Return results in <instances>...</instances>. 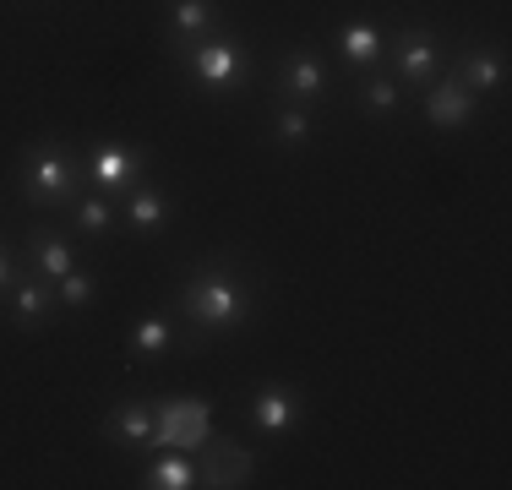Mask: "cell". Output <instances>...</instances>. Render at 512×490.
<instances>
[{"label": "cell", "mask_w": 512, "mask_h": 490, "mask_svg": "<svg viewBox=\"0 0 512 490\" xmlns=\"http://www.w3.org/2000/svg\"><path fill=\"white\" fill-rule=\"evenodd\" d=\"M126 224L137 229V235H158V229L169 224V196L153 191V186H131L126 191Z\"/></svg>", "instance_id": "obj_15"}, {"label": "cell", "mask_w": 512, "mask_h": 490, "mask_svg": "<svg viewBox=\"0 0 512 490\" xmlns=\"http://www.w3.org/2000/svg\"><path fill=\"white\" fill-rule=\"evenodd\" d=\"M213 22H218V11H213V0H175L169 6V33L175 39H213Z\"/></svg>", "instance_id": "obj_18"}, {"label": "cell", "mask_w": 512, "mask_h": 490, "mask_svg": "<svg viewBox=\"0 0 512 490\" xmlns=\"http://www.w3.org/2000/svg\"><path fill=\"white\" fill-rule=\"evenodd\" d=\"M77 229L82 235H109V229H115V207H109L104 196H82L77 202Z\"/></svg>", "instance_id": "obj_22"}, {"label": "cell", "mask_w": 512, "mask_h": 490, "mask_svg": "<svg viewBox=\"0 0 512 490\" xmlns=\"http://www.w3.org/2000/svg\"><path fill=\"white\" fill-rule=\"evenodd\" d=\"M469 115H474V93L463 88L458 77L425 82V120H431L436 131H453V126H463Z\"/></svg>", "instance_id": "obj_7"}, {"label": "cell", "mask_w": 512, "mask_h": 490, "mask_svg": "<svg viewBox=\"0 0 512 490\" xmlns=\"http://www.w3.org/2000/svg\"><path fill=\"white\" fill-rule=\"evenodd\" d=\"M104 436L115 441V447H126V452L148 447L153 441V409L148 403H120V409L104 420Z\"/></svg>", "instance_id": "obj_12"}, {"label": "cell", "mask_w": 512, "mask_h": 490, "mask_svg": "<svg viewBox=\"0 0 512 490\" xmlns=\"http://www.w3.org/2000/svg\"><path fill=\"white\" fill-rule=\"evenodd\" d=\"M240 44L235 39H202L197 49H191V71H197V82L207 93H229L240 82Z\"/></svg>", "instance_id": "obj_5"}, {"label": "cell", "mask_w": 512, "mask_h": 490, "mask_svg": "<svg viewBox=\"0 0 512 490\" xmlns=\"http://www.w3.org/2000/svg\"><path fill=\"white\" fill-rule=\"evenodd\" d=\"M126 349H131V360H164V354L175 349V327H169L164 316H142L126 333Z\"/></svg>", "instance_id": "obj_17"}, {"label": "cell", "mask_w": 512, "mask_h": 490, "mask_svg": "<svg viewBox=\"0 0 512 490\" xmlns=\"http://www.w3.org/2000/svg\"><path fill=\"white\" fill-rule=\"evenodd\" d=\"M360 98H365V109H371V115H387V109H398V104H404V93L393 88V77H371Z\"/></svg>", "instance_id": "obj_23"}, {"label": "cell", "mask_w": 512, "mask_h": 490, "mask_svg": "<svg viewBox=\"0 0 512 490\" xmlns=\"http://www.w3.org/2000/svg\"><path fill=\"white\" fill-rule=\"evenodd\" d=\"M55 300L66 305V311H88V305L99 300V278H93V273H82V267H71V273L55 284Z\"/></svg>", "instance_id": "obj_20"}, {"label": "cell", "mask_w": 512, "mask_h": 490, "mask_svg": "<svg viewBox=\"0 0 512 490\" xmlns=\"http://www.w3.org/2000/svg\"><path fill=\"white\" fill-rule=\"evenodd\" d=\"M213 441V409H207V398H169L153 409V441L148 447H180V452H197Z\"/></svg>", "instance_id": "obj_3"}, {"label": "cell", "mask_w": 512, "mask_h": 490, "mask_svg": "<svg viewBox=\"0 0 512 490\" xmlns=\"http://www.w3.org/2000/svg\"><path fill=\"white\" fill-rule=\"evenodd\" d=\"M278 147H306L311 142V115H306V104H289V109H278Z\"/></svg>", "instance_id": "obj_21"}, {"label": "cell", "mask_w": 512, "mask_h": 490, "mask_svg": "<svg viewBox=\"0 0 512 490\" xmlns=\"http://www.w3.org/2000/svg\"><path fill=\"white\" fill-rule=\"evenodd\" d=\"M148 490H191L197 485V469H191V458L180 447H164V458L148 469V480H142Z\"/></svg>", "instance_id": "obj_19"}, {"label": "cell", "mask_w": 512, "mask_h": 490, "mask_svg": "<svg viewBox=\"0 0 512 490\" xmlns=\"http://www.w3.org/2000/svg\"><path fill=\"white\" fill-rule=\"evenodd\" d=\"M142 164H148L142 147H99L93 164H88V175H93V186H99V191H131V186H137V175H142Z\"/></svg>", "instance_id": "obj_9"}, {"label": "cell", "mask_w": 512, "mask_h": 490, "mask_svg": "<svg viewBox=\"0 0 512 490\" xmlns=\"http://www.w3.org/2000/svg\"><path fill=\"white\" fill-rule=\"evenodd\" d=\"M77 186H82V169H77V158H71L55 137H44V142L28 147V169H22V191H28V202L60 207V202L77 196Z\"/></svg>", "instance_id": "obj_2"}, {"label": "cell", "mask_w": 512, "mask_h": 490, "mask_svg": "<svg viewBox=\"0 0 512 490\" xmlns=\"http://www.w3.org/2000/svg\"><path fill=\"white\" fill-rule=\"evenodd\" d=\"M458 82L463 88H480V93H502V82H507V66H502V55L496 49H463L458 55Z\"/></svg>", "instance_id": "obj_13"}, {"label": "cell", "mask_w": 512, "mask_h": 490, "mask_svg": "<svg viewBox=\"0 0 512 490\" xmlns=\"http://www.w3.org/2000/svg\"><path fill=\"white\" fill-rule=\"evenodd\" d=\"M28 256H33V273L50 278V284H60V278L77 267V251H71L66 235H55V229H33V235H28Z\"/></svg>", "instance_id": "obj_11"}, {"label": "cell", "mask_w": 512, "mask_h": 490, "mask_svg": "<svg viewBox=\"0 0 512 490\" xmlns=\"http://www.w3.org/2000/svg\"><path fill=\"white\" fill-rule=\"evenodd\" d=\"M295 104H316V98L327 93V71H322V60L316 55H289L284 60V82H278Z\"/></svg>", "instance_id": "obj_14"}, {"label": "cell", "mask_w": 512, "mask_h": 490, "mask_svg": "<svg viewBox=\"0 0 512 490\" xmlns=\"http://www.w3.org/2000/svg\"><path fill=\"white\" fill-rule=\"evenodd\" d=\"M295 414H300V392L289 387V382H262L256 387V398H251V425L262 436H284L289 425H295Z\"/></svg>", "instance_id": "obj_6"}, {"label": "cell", "mask_w": 512, "mask_h": 490, "mask_svg": "<svg viewBox=\"0 0 512 490\" xmlns=\"http://www.w3.org/2000/svg\"><path fill=\"white\" fill-rule=\"evenodd\" d=\"M338 55H344L349 66H376V60L387 55V39L371 22H344V28H338Z\"/></svg>", "instance_id": "obj_16"}, {"label": "cell", "mask_w": 512, "mask_h": 490, "mask_svg": "<svg viewBox=\"0 0 512 490\" xmlns=\"http://www.w3.org/2000/svg\"><path fill=\"white\" fill-rule=\"evenodd\" d=\"M55 289H50V278H39V273H28V278H17V289H11V322L22 327V333H39L44 322L55 316Z\"/></svg>", "instance_id": "obj_8"}, {"label": "cell", "mask_w": 512, "mask_h": 490, "mask_svg": "<svg viewBox=\"0 0 512 490\" xmlns=\"http://www.w3.org/2000/svg\"><path fill=\"white\" fill-rule=\"evenodd\" d=\"M11 278H17V267H11V251L0 245V284H11Z\"/></svg>", "instance_id": "obj_24"}, {"label": "cell", "mask_w": 512, "mask_h": 490, "mask_svg": "<svg viewBox=\"0 0 512 490\" xmlns=\"http://www.w3.org/2000/svg\"><path fill=\"white\" fill-rule=\"evenodd\" d=\"M180 311H186V322L197 327L202 338L235 333V327L251 316V289L235 278L229 262H202L197 278H191L186 294H180Z\"/></svg>", "instance_id": "obj_1"}, {"label": "cell", "mask_w": 512, "mask_h": 490, "mask_svg": "<svg viewBox=\"0 0 512 490\" xmlns=\"http://www.w3.org/2000/svg\"><path fill=\"white\" fill-rule=\"evenodd\" d=\"M251 474H256V458L246 447H235V441H218L213 452H207V474L197 485H213V490H240V485H251Z\"/></svg>", "instance_id": "obj_10"}, {"label": "cell", "mask_w": 512, "mask_h": 490, "mask_svg": "<svg viewBox=\"0 0 512 490\" xmlns=\"http://www.w3.org/2000/svg\"><path fill=\"white\" fill-rule=\"evenodd\" d=\"M393 60H398V82L425 88V82H436V71H442V44H436L431 28H404L393 39Z\"/></svg>", "instance_id": "obj_4"}]
</instances>
